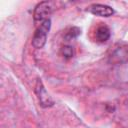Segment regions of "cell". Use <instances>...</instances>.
<instances>
[{"label": "cell", "mask_w": 128, "mask_h": 128, "mask_svg": "<svg viewBox=\"0 0 128 128\" xmlns=\"http://www.w3.org/2000/svg\"><path fill=\"white\" fill-rule=\"evenodd\" d=\"M61 53H62V55H63V57L65 59H70V58H72L74 56V49H73L72 46L66 45V46L62 47Z\"/></svg>", "instance_id": "obj_8"}, {"label": "cell", "mask_w": 128, "mask_h": 128, "mask_svg": "<svg viewBox=\"0 0 128 128\" xmlns=\"http://www.w3.org/2000/svg\"><path fill=\"white\" fill-rule=\"evenodd\" d=\"M50 28H51V20L50 19L44 21L42 24H40L38 26V28L36 29V31L34 33L33 39H32V46L34 48L41 49L44 47Z\"/></svg>", "instance_id": "obj_2"}, {"label": "cell", "mask_w": 128, "mask_h": 128, "mask_svg": "<svg viewBox=\"0 0 128 128\" xmlns=\"http://www.w3.org/2000/svg\"><path fill=\"white\" fill-rule=\"evenodd\" d=\"M87 11L100 17H110L114 14V10L110 6L103 4H93L87 8Z\"/></svg>", "instance_id": "obj_5"}, {"label": "cell", "mask_w": 128, "mask_h": 128, "mask_svg": "<svg viewBox=\"0 0 128 128\" xmlns=\"http://www.w3.org/2000/svg\"><path fill=\"white\" fill-rule=\"evenodd\" d=\"M111 36V32H110V29L105 26V25H102V26H99L97 29H96V32H95V39L97 42L99 43H104L106 41L109 40Z\"/></svg>", "instance_id": "obj_6"}, {"label": "cell", "mask_w": 128, "mask_h": 128, "mask_svg": "<svg viewBox=\"0 0 128 128\" xmlns=\"http://www.w3.org/2000/svg\"><path fill=\"white\" fill-rule=\"evenodd\" d=\"M109 63L113 65L125 64L128 62V45L126 44H117L115 45L109 55H108Z\"/></svg>", "instance_id": "obj_1"}, {"label": "cell", "mask_w": 128, "mask_h": 128, "mask_svg": "<svg viewBox=\"0 0 128 128\" xmlns=\"http://www.w3.org/2000/svg\"><path fill=\"white\" fill-rule=\"evenodd\" d=\"M52 13V6L51 3L48 1H43L40 2L35 10H34V14H33V18H34V22L37 25L42 24L44 21L50 19V15Z\"/></svg>", "instance_id": "obj_3"}, {"label": "cell", "mask_w": 128, "mask_h": 128, "mask_svg": "<svg viewBox=\"0 0 128 128\" xmlns=\"http://www.w3.org/2000/svg\"><path fill=\"white\" fill-rule=\"evenodd\" d=\"M80 34H81V29L80 28L72 27V28H70L66 31V33L64 34V39H65V41H72V40L76 39Z\"/></svg>", "instance_id": "obj_7"}, {"label": "cell", "mask_w": 128, "mask_h": 128, "mask_svg": "<svg viewBox=\"0 0 128 128\" xmlns=\"http://www.w3.org/2000/svg\"><path fill=\"white\" fill-rule=\"evenodd\" d=\"M35 93L38 97L39 103L43 108H49L52 107L54 105V101L51 98V96L48 94V92L46 91L42 81L40 79L37 80L36 82V86H35Z\"/></svg>", "instance_id": "obj_4"}]
</instances>
